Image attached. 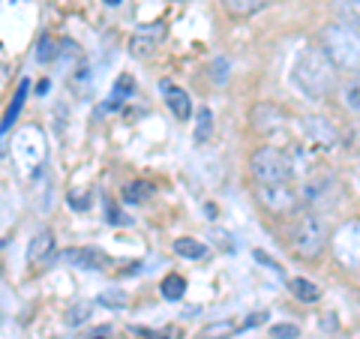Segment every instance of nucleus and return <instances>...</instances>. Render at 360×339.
Returning <instances> with one entry per match:
<instances>
[{
	"instance_id": "f257e3e1",
	"label": "nucleus",
	"mask_w": 360,
	"mask_h": 339,
	"mask_svg": "<svg viewBox=\"0 0 360 339\" xmlns=\"http://www.w3.org/2000/svg\"><path fill=\"white\" fill-rule=\"evenodd\" d=\"M295 82L309 99L328 96L336 84V66L324 54V49H307L295 63Z\"/></svg>"
},
{
	"instance_id": "f03ea898",
	"label": "nucleus",
	"mask_w": 360,
	"mask_h": 339,
	"mask_svg": "<svg viewBox=\"0 0 360 339\" xmlns=\"http://www.w3.org/2000/svg\"><path fill=\"white\" fill-rule=\"evenodd\" d=\"M324 54L333 66L348 72H360V37L348 25H330L324 30Z\"/></svg>"
},
{
	"instance_id": "7ed1b4c3",
	"label": "nucleus",
	"mask_w": 360,
	"mask_h": 339,
	"mask_svg": "<svg viewBox=\"0 0 360 339\" xmlns=\"http://www.w3.org/2000/svg\"><path fill=\"white\" fill-rule=\"evenodd\" d=\"M324 241H328V225L319 213H303L295 225V234H291V243H295V252L300 258H319L324 250Z\"/></svg>"
},
{
	"instance_id": "20e7f679",
	"label": "nucleus",
	"mask_w": 360,
	"mask_h": 339,
	"mask_svg": "<svg viewBox=\"0 0 360 339\" xmlns=\"http://www.w3.org/2000/svg\"><path fill=\"white\" fill-rule=\"evenodd\" d=\"M250 165H252V174L258 184H288V177L295 174L291 160L276 148H262L252 156Z\"/></svg>"
},
{
	"instance_id": "39448f33",
	"label": "nucleus",
	"mask_w": 360,
	"mask_h": 339,
	"mask_svg": "<svg viewBox=\"0 0 360 339\" xmlns=\"http://www.w3.org/2000/svg\"><path fill=\"white\" fill-rule=\"evenodd\" d=\"M45 153H49V148H45L42 129L25 127L21 132H15V139H13V156L18 160L21 168H37V165H42L45 162Z\"/></svg>"
},
{
	"instance_id": "423d86ee",
	"label": "nucleus",
	"mask_w": 360,
	"mask_h": 339,
	"mask_svg": "<svg viewBox=\"0 0 360 339\" xmlns=\"http://www.w3.org/2000/svg\"><path fill=\"white\" fill-rule=\"evenodd\" d=\"M333 252L342 264L357 267L360 264V222H345L333 237Z\"/></svg>"
},
{
	"instance_id": "0eeeda50",
	"label": "nucleus",
	"mask_w": 360,
	"mask_h": 339,
	"mask_svg": "<svg viewBox=\"0 0 360 339\" xmlns=\"http://www.w3.org/2000/svg\"><path fill=\"white\" fill-rule=\"evenodd\" d=\"M162 37H165V25H162V21L141 25L139 30L132 33V39H129V54H132V58H150L153 49H156V42H160Z\"/></svg>"
},
{
	"instance_id": "6e6552de",
	"label": "nucleus",
	"mask_w": 360,
	"mask_h": 339,
	"mask_svg": "<svg viewBox=\"0 0 360 339\" xmlns=\"http://www.w3.org/2000/svg\"><path fill=\"white\" fill-rule=\"evenodd\" d=\"M60 262L72 264L78 270H105L108 267V255L103 250H94V246H72V250L60 252Z\"/></svg>"
},
{
	"instance_id": "1a4fd4ad",
	"label": "nucleus",
	"mask_w": 360,
	"mask_h": 339,
	"mask_svg": "<svg viewBox=\"0 0 360 339\" xmlns=\"http://www.w3.org/2000/svg\"><path fill=\"white\" fill-rule=\"evenodd\" d=\"M54 255H58V246H54V234H51L49 229H42V231L33 234V241H30V246H27V262L37 267V270H42V267H49V264L54 262Z\"/></svg>"
},
{
	"instance_id": "9d476101",
	"label": "nucleus",
	"mask_w": 360,
	"mask_h": 339,
	"mask_svg": "<svg viewBox=\"0 0 360 339\" xmlns=\"http://www.w3.org/2000/svg\"><path fill=\"white\" fill-rule=\"evenodd\" d=\"M258 198H262V205L274 213H285V210L295 207V192H291L285 184H262Z\"/></svg>"
},
{
	"instance_id": "9b49d317",
	"label": "nucleus",
	"mask_w": 360,
	"mask_h": 339,
	"mask_svg": "<svg viewBox=\"0 0 360 339\" xmlns=\"http://www.w3.org/2000/svg\"><path fill=\"white\" fill-rule=\"evenodd\" d=\"M307 139L315 151H328L336 144V129L324 117H309L307 120Z\"/></svg>"
},
{
	"instance_id": "f8f14e48",
	"label": "nucleus",
	"mask_w": 360,
	"mask_h": 339,
	"mask_svg": "<svg viewBox=\"0 0 360 339\" xmlns=\"http://www.w3.org/2000/svg\"><path fill=\"white\" fill-rule=\"evenodd\" d=\"M336 189V184H333V177H315V180H309L307 186H303V196H300V201L303 205H309V207H321L324 205V198L330 196V192Z\"/></svg>"
},
{
	"instance_id": "ddd939ff",
	"label": "nucleus",
	"mask_w": 360,
	"mask_h": 339,
	"mask_svg": "<svg viewBox=\"0 0 360 339\" xmlns=\"http://www.w3.org/2000/svg\"><path fill=\"white\" fill-rule=\"evenodd\" d=\"M162 94H165V103H168V108H172V115L177 120H189V115H193V103H189L186 90L174 87L172 82H162Z\"/></svg>"
},
{
	"instance_id": "4468645a",
	"label": "nucleus",
	"mask_w": 360,
	"mask_h": 339,
	"mask_svg": "<svg viewBox=\"0 0 360 339\" xmlns=\"http://www.w3.org/2000/svg\"><path fill=\"white\" fill-rule=\"evenodd\" d=\"M283 127V111L276 105H255L252 108V129L258 132H274Z\"/></svg>"
},
{
	"instance_id": "2eb2a0df",
	"label": "nucleus",
	"mask_w": 360,
	"mask_h": 339,
	"mask_svg": "<svg viewBox=\"0 0 360 339\" xmlns=\"http://www.w3.org/2000/svg\"><path fill=\"white\" fill-rule=\"evenodd\" d=\"M174 252L180 258H189V262H198V258H207V243L195 241V237H180V241H174Z\"/></svg>"
},
{
	"instance_id": "dca6fc26",
	"label": "nucleus",
	"mask_w": 360,
	"mask_h": 339,
	"mask_svg": "<svg viewBox=\"0 0 360 339\" xmlns=\"http://www.w3.org/2000/svg\"><path fill=\"white\" fill-rule=\"evenodd\" d=\"M153 192H156L153 184H148V180H135V184L123 186V198H127L129 205H144V201L153 198Z\"/></svg>"
},
{
	"instance_id": "f3484780",
	"label": "nucleus",
	"mask_w": 360,
	"mask_h": 339,
	"mask_svg": "<svg viewBox=\"0 0 360 339\" xmlns=\"http://www.w3.org/2000/svg\"><path fill=\"white\" fill-rule=\"evenodd\" d=\"M288 288H291V295H295L297 300H303V303H315L321 298V291H319V286L315 282H309V279H291L288 282Z\"/></svg>"
},
{
	"instance_id": "a211bd4d",
	"label": "nucleus",
	"mask_w": 360,
	"mask_h": 339,
	"mask_svg": "<svg viewBox=\"0 0 360 339\" xmlns=\"http://www.w3.org/2000/svg\"><path fill=\"white\" fill-rule=\"evenodd\" d=\"M222 4L231 15H255L258 9H264L270 4V0H222Z\"/></svg>"
},
{
	"instance_id": "6ab92c4d",
	"label": "nucleus",
	"mask_w": 360,
	"mask_h": 339,
	"mask_svg": "<svg viewBox=\"0 0 360 339\" xmlns=\"http://www.w3.org/2000/svg\"><path fill=\"white\" fill-rule=\"evenodd\" d=\"M234 333H240V327L234 321H217V324H207L201 331V339H229Z\"/></svg>"
},
{
	"instance_id": "aec40b11",
	"label": "nucleus",
	"mask_w": 360,
	"mask_h": 339,
	"mask_svg": "<svg viewBox=\"0 0 360 339\" xmlns=\"http://www.w3.org/2000/svg\"><path fill=\"white\" fill-rule=\"evenodd\" d=\"M184 295H186V279H184V276L172 274V276L162 279V298H165V300H180Z\"/></svg>"
},
{
	"instance_id": "412c9836",
	"label": "nucleus",
	"mask_w": 360,
	"mask_h": 339,
	"mask_svg": "<svg viewBox=\"0 0 360 339\" xmlns=\"http://www.w3.org/2000/svg\"><path fill=\"white\" fill-rule=\"evenodd\" d=\"M27 82H21L18 84V94H15V103L9 105V111H6V117H4V123H0V132H6L9 127H13V120L18 117V111H21V105H25V99H27Z\"/></svg>"
},
{
	"instance_id": "4be33fe9",
	"label": "nucleus",
	"mask_w": 360,
	"mask_h": 339,
	"mask_svg": "<svg viewBox=\"0 0 360 339\" xmlns=\"http://www.w3.org/2000/svg\"><path fill=\"white\" fill-rule=\"evenodd\" d=\"M340 15L348 27L360 25V0H340Z\"/></svg>"
},
{
	"instance_id": "5701e85b",
	"label": "nucleus",
	"mask_w": 360,
	"mask_h": 339,
	"mask_svg": "<svg viewBox=\"0 0 360 339\" xmlns=\"http://www.w3.org/2000/svg\"><path fill=\"white\" fill-rule=\"evenodd\" d=\"M132 94H135V82H132V75L123 72L115 82V94H111V96H115V103H123V99H129Z\"/></svg>"
},
{
	"instance_id": "b1692460",
	"label": "nucleus",
	"mask_w": 360,
	"mask_h": 339,
	"mask_svg": "<svg viewBox=\"0 0 360 339\" xmlns=\"http://www.w3.org/2000/svg\"><path fill=\"white\" fill-rule=\"evenodd\" d=\"M105 222L108 225H132V219L127 217V213H123L115 201H108V198H105Z\"/></svg>"
},
{
	"instance_id": "393cba45",
	"label": "nucleus",
	"mask_w": 360,
	"mask_h": 339,
	"mask_svg": "<svg viewBox=\"0 0 360 339\" xmlns=\"http://www.w3.org/2000/svg\"><path fill=\"white\" fill-rule=\"evenodd\" d=\"M210 120H213V115H210L207 108H201V111H198V129H195V141H198V144L210 135V127H213Z\"/></svg>"
},
{
	"instance_id": "a878e982",
	"label": "nucleus",
	"mask_w": 360,
	"mask_h": 339,
	"mask_svg": "<svg viewBox=\"0 0 360 339\" xmlns=\"http://www.w3.org/2000/svg\"><path fill=\"white\" fill-rule=\"evenodd\" d=\"M270 336L274 339H295V336H300V327L297 324H274L270 327Z\"/></svg>"
},
{
	"instance_id": "bb28decb",
	"label": "nucleus",
	"mask_w": 360,
	"mask_h": 339,
	"mask_svg": "<svg viewBox=\"0 0 360 339\" xmlns=\"http://www.w3.org/2000/svg\"><path fill=\"white\" fill-rule=\"evenodd\" d=\"M54 54H58V51H54V39H51V37H42V39H39L37 60H39V63H49V60L54 58Z\"/></svg>"
},
{
	"instance_id": "cd10ccee",
	"label": "nucleus",
	"mask_w": 360,
	"mask_h": 339,
	"mask_svg": "<svg viewBox=\"0 0 360 339\" xmlns=\"http://www.w3.org/2000/svg\"><path fill=\"white\" fill-rule=\"evenodd\" d=\"M99 303H103V307H127V295H123V291H103Z\"/></svg>"
},
{
	"instance_id": "c85d7f7f",
	"label": "nucleus",
	"mask_w": 360,
	"mask_h": 339,
	"mask_svg": "<svg viewBox=\"0 0 360 339\" xmlns=\"http://www.w3.org/2000/svg\"><path fill=\"white\" fill-rule=\"evenodd\" d=\"M87 319H90V307H87V303H75V307L70 309V315H66V321H70V324H82Z\"/></svg>"
},
{
	"instance_id": "c756f323",
	"label": "nucleus",
	"mask_w": 360,
	"mask_h": 339,
	"mask_svg": "<svg viewBox=\"0 0 360 339\" xmlns=\"http://www.w3.org/2000/svg\"><path fill=\"white\" fill-rule=\"evenodd\" d=\"M225 78H229V60H225V58H217V60H213V82L222 84Z\"/></svg>"
},
{
	"instance_id": "7c9ffc66",
	"label": "nucleus",
	"mask_w": 360,
	"mask_h": 339,
	"mask_svg": "<svg viewBox=\"0 0 360 339\" xmlns=\"http://www.w3.org/2000/svg\"><path fill=\"white\" fill-rule=\"evenodd\" d=\"M70 205L75 207V210H87L90 207V196H87V192H84V196H82V192H70Z\"/></svg>"
},
{
	"instance_id": "2f4dec72",
	"label": "nucleus",
	"mask_w": 360,
	"mask_h": 339,
	"mask_svg": "<svg viewBox=\"0 0 360 339\" xmlns=\"http://www.w3.org/2000/svg\"><path fill=\"white\" fill-rule=\"evenodd\" d=\"M255 258H258V262H262L264 267H270V270H276V274H283V267H279V264H276V262H274V258H270V255H264L262 250H258V252H255Z\"/></svg>"
},
{
	"instance_id": "473e14b6",
	"label": "nucleus",
	"mask_w": 360,
	"mask_h": 339,
	"mask_svg": "<svg viewBox=\"0 0 360 339\" xmlns=\"http://www.w3.org/2000/svg\"><path fill=\"white\" fill-rule=\"evenodd\" d=\"M141 333L148 336V339H177L174 331H160V333H156V331H141Z\"/></svg>"
},
{
	"instance_id": "72a5a7b5",
	"label": "nucleus",
	"mask_w": 360,
	"mask_h": 339,
	"mask_svg": "<svg viewBox=\"0 0 360 339\" xmlns=\"http://www.w3.org/2000/svg\"><path fill=\"white\" fill-rule=\"evenodd\" d=\"M84 339H111V327H96V331H90Z\"/></svg>"
},
{
	"instance_id": "f704fd0d",
	"label": "nucleus",
	"mask_w": 360,
	"mask_h": 339,
	"mask_svg": "<svg viewBox=\"0 0 360 339\" xmlns=\"http://www.w3.org/2000/svg\"><path fill=\"white\" fill-rule=\"evenodd\" d=\"M105 4H108V6H117V4H120V0H105Z\"/></svg>"
},
{
	"instance_id": "c9c22d12",
	"label": "nucleus",
	"mask_w": 360,
	"mask_h": 339,
	"mask_svg": "<svg viewBox=\"0 0 360 339\" xmlns=\"http://www.w3.org/2000/svg\"><path fill=\"white\" fill-rule=\"evenodd\" d=\"M177 4H184V0H177Z\"/></svg>"
}]
</instances>
